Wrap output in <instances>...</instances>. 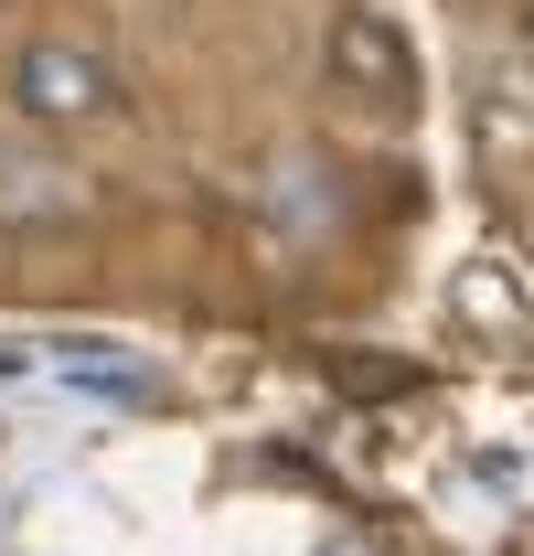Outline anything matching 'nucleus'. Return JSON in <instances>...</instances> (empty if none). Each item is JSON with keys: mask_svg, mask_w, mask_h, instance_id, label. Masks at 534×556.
Returning a JSON list of instances; mask_svg holds the SVG:
<instances>
[{"mask_svg": "<svg viewBox=\"0 0 534 556\" xmlns=\"http://www.w3.org/2000/svg\"><path fill=\"white\" fill-rule=\"evenodd\" d=\"M129 86L97 65L86 43H22V65H11V108L33 118V129H86V118H107Z\"/></svg>", "mask_w": 534, "mask_h": 556, "instance_id": "f257e3e1", "label": "nucleus"}, {"mask_svg": "<svg viewBox=\"0 0 534 556\" xmlns=\"http://www.w3.org/2000/svg\"><path fill=\"white\" fill-rule=\"evenodd\" d=\"M75 214H86V182L65 161L33 139H0V225H75Z\"/></svg>", "mask_w": 534, "mask_h": 556, "instance_id": "f03ea898", "label": "nucleus"}, {"mask_svg": "<svg viewBox=\"0 0 534 556\" xmlns=\"http://www.w3.org/2000/svg\"><path fill=\"white\" fill-rule=\"evenodd\" d=\"M332 65H342V86H385V97H406V43L385 33V22H342L332 33Z\"/></svg>", "mask_w": 534, "mask_h": 556, "instance_id": "7ed1b4c3", "label": "nucleus"}]
</instances>
